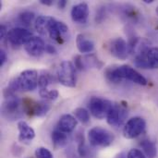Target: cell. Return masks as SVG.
<instances>
[{"label":"cell","instance_id":"cell-1","mask_svg":"<svg viewBox=\"0 0 158 158\" xmlns=\"http://www.w3.org/2000/svg\"><path fill=\"white\" fill-rule=\"evenodd\" d=\"M106 77L109 81L114 83L120 82L122 80H128L143 86L147 84V80L142 74L127 65L107 69L106 71Z\"/></svg>","mask_w":158,"mask_h":158},{"label":"cell","instance_id":"cell-2","mask_svg":"<svg viewBox=\"0 0 158 158\" xmlns=\"http://www.w3.org/2000/svg\"><path fill=\"white\" fill-rule=\"evenodd\" d=\"M39 77L36 70L27 69L14 78L8 84L7 90L13 94L17 91H33L38 86Z\"/></svg>","mask_w":158,"mask_h":158},{"label":"cell","instance_id":"cell-3","mask_svg":"<svg viewBox=\"0 0 158 158\" xmlns=\"http://www.w3.org/2000/svg\"><path fill=\"white\" fill-rule=\"evenodd\" d=\"M1 113L3 118L6 120L14 121L21 118L23 116V109L21 108V101L19 98L15 95L6 97L1 107Z\"/></svg>","mask_w":158,"mask_h":158},{"label":"cell","instance_id":"cell-4","mask_svg":"<svg viewBox=\"0 0 158 158\" xmlns=\"http://www.w3.org/2000/svg\"><path fill=\"white\" fill-rule=\"evenodd\" d=\"M88 139L92 146L106 147L112 144L115 137L109 131L100 127H94L89 131Z\"/></svg>","mask_w":158,"mask_h":158},{"label":"cell","instance_id":"cell-5","mask_svg":"<svg viewBox=\"0 0 158 158\" xmlns=\"http://www.w3.org/2000/svg\"><path fill=\"white\" fill-rule=\"evenodd\" d=\"M57 79L66 87L76 86V68L70 61L65 60L60 63L57 69Z\"/></svg>","mask_w":158,"mask_h":158},{"label":"cell","instance_id":"cell-6","mask_svg":"<svg viewBox=\"0 0 158 158\" xmlns=\"http://www.w3.org/2000/svg\"><path fill=\"white\" fill-rule=\"evenodd\" d=\"M113 107V104L102 97H92L89 102V109L91 114L97 119L107 118L109 112Z\"/></svg>","mask_w":158,"mask_h":158},{"label":"cell","instance_id":"cell-7","mask_svg":"<svg viewBox=\"0 0 158 158\" xmlns=\"http://www.w3.org/2000/svg\"><path fill=\"white\" fill-rule=\"evenodd\" d=\"M146 122L143 118L136 117L130 119L123 129V135L127 139H134L141 135L145 130Z\"/></svg>","mask_w":158,"mask_h":158},{"label":"cell","instance_id":"cell-8","mask_svg":"<svg viewBox=\"0 0 158 158\" xmlns=\"http://www.w3.org/2000/svg\"><path fill=\"white\" fill-rule=\"evenodd\" d=\"M110 54L118 59L125 60L131 54L129 44L123 38H116L110 42L109 44Z\"/></svg>","mask_w":158,"mask_h":158},{"label":"cell","instance_id":"cell-9","mask_svg":"<svg viewBox=\"0 0 158 158\" xmlns=\"http://www.w3.org/2000/svg\"><path fill=\"white\" fill-rule=\"evenodd\" d=\"M6 37L11 44L19 46V45H24L32 37V34L27 29L18 27L9 30Z\"/></svg>","mask_w":158,"mask_h":158},{"label":"cell","instance_id":"cell-10","mask_svg":"<svg viewBox=\"0 0 158 158\" xmlns=\"http://www.w3.org/2000/svg\"><path fill=\"white\" fill-rule=\"evenodd\" d=\"M128 117V110L120 105H113L107 116V123L113 127H120Z\"/></svg>","mask_w":158,"mask_h":158},{"label":"cell","instance_id":"cell-11","mask_svg":"<svg viewBox=\"0 0 158 158\" xmlns=\"http://www.w3.org/2000/svg\"><path fill=\"white\" fill-rule=\"evenodd\" d=\"M102 67L103 62L100 61L94 55L75 56V68L80 70H85L87 69H101Z\"/></svg>","mask_w":158,"mask_h":158},{"label":"cell","instance_id":"cell-12","mask_svg":"<svg viewBox=\"0 0 158 158\" xmlns=\"http://www.w3.org/2000/svg\"><path fill=\"white\" fill-rule=\"evenodd\" d=\"M45 44L44 40L37 36H32L25 44L26 52L31 56H40L45 51Z\"/></svg>","mask_w":158,"mask_h":158},{"label":"cell","instance_id":"cell-13","mask_svg":"<svg viewBox=\"0 0 158 158\" xmlns=\"http://www.w3.org/2000/svg\"><path fill=\"white\" fill-rule=\"evenodd\" d=\"M71 19L74 22L83 24L87 21L89 16V6L85 3H80L74 6L70 12Z\"/></svg>","mask_w":158,"mask_h":158},{"label":"cell","instance_id":"cell-14","mask_svg":"<svg viewBox=\"0 0 158 158\" xmlns=\"http://www.w3.org/2000/svg\"><path fill=\"white\" fill-rule=\"evenodd\" d=\"M69 31V27L61 21H57L55 19L53 22L50 30H49V36L51 39L56 41L57 43H62V38L63 35L66 34Z\"/></svg>","mask_w":158,"mask_h":158},{"label":"cell","instance_id":"cell-15","mask_svg":"<svg viewBox=\"0 0 158 158\" xmlns=\"http://www.w3.org/2000/svg\"><path fill=\"white\" fill-rule=\"evenodd\" d=\"M19 129V141L21 143H30L35 137V131L25 121H19L18 123Z\"/></svg>","mask_w":158,"mask_h":158},{"label":"cell","instance_id":"cell-16","mask_svg":"<svg viewBox=\"0 0 158 158\" xmlns=\"http://www.w3.org/2000/svg\"><path fill=\"white\" fill-rule=\"evenodd\" d=\"M77 126V119L71 115H63L57 123V130L64 133L72 132Z\"/></svg>","mask_w":158,"mask_h":158},{"label":"cell","instance_id":"cell-17","mask_svg":"<svg viewBox=\"0 0 158 158\" xmlns=\"http://www.w3.org/2000/svg\"><path fill=\"white\" fill-rule=\"evenodd\" d=\"M54 21L55 19L50 16H39L35 20V29L40 34L46 35Z\"/></svg>","mask_w":158,"mask_h":158},{"label":"cell","instance_id":"cell-18","mask_svg":"<svg viewBox=\"0 0 158 158\" xmlns=\"http://www.w3.org/2000/svg\"><path fill=\"white\" fill-rule=\"evenodd\" d=\"M76 44L78 50L82 54H90L94 50V43L83 34H79L77 36Z\"/></svg>","mask_w":158,"mask_h":158},{"label":"cell","instance_id":"cell-19","mask_svg":"<svg viewBox=\"0 0 158 158\" xmlns=\"http://www.w3.org/2000/svg\"><path fill=\"white\" fill-rule=\"evenodd\" d=\"M68 136L66 133L56 130L52 133V143L55 148H61L68 144Z\"/></svg>","mask_w":158,"mask_h":158},{"label":"cell","instance_id":"cell-20","mask_svg":"<svg viewBox=\"0 0 158 158\" xmlns=\"http://www.w3.org/2000/svg\"><path fill=\"white\" fill-rule=\"evenodd\" d=\"M51 108H52V105L48 101H41V102L35 103L33 115L37 117H44L50 111Z\"/></svg>","mask_w":158,"mask_h":158},{"label":"cell","instance_id":"cell-21","mask_svg":"<svg viewBox=\"0 0 158 158\" xmlns=\"http://www.w3.org/2000/svg\"><path fill=\"white\" fill-rule=\"evenodd\" d=\"M140 145L147 157L155 158L156 156L157 149H156V145L154 142L149 141V140H144L141 143Z\"/></svg>","mask_w":158,"mask_h":158},{"label":"cell","instance_id":"cell-22","mask_svg":"<svg viewBox=\"0 0 158 158\" xmlns=\"http://www.w3.org/2000/svg\"><path fill=\"white\" fill-rule=\"evenodd\" d=\"M146 60L149 69L158 68V48L152 47L148 50L146 54Z\"/></svg>","mask_w":158,"mask_h":158},{"label":"cell","instance_id":"cell-23","mask_svg":"<svg viewBox=\"0 0 158 158\" xmlns=\"http://www.w3.org/2000/svg\"><path fill=\"white\" fill-rule=\"evenodd\" d=\"M123 16L131 21H138L141 15L137 11L136 7L131 6H126L125 8H123Z\"/></svg>","mask_w":158,"mask_h":158},{"label":"cell","instance_id":"cell-24","mask_svg":"<svg viewBox=\"0 0 158 158\" xmlns=\"http://www.w3.org/2000/svg\"><path fill=\"white\" fill-rule=\"evenodd\" d=\"M74 114L77 119H79L82 124H87L90 121L89 112L82 107H78L74 110Z\"/></svg>","mask_w":158,"mask_h":158},{"label":"cell","instance_id":"cell-25","mask_svg":"<svg viewBox=\"0 0 158 158\" xmlns=\"http://www.w3.org/2000/svg\"><path fill=\"white\" fill-rule=\"evenodd\" d=\"M34 19V13L31 11H24L19 15V21L23 26H30Z\"/></svg>","mask_w":158,"mask_h":158},{"label":"cell","instance_id":"cell-26","mask_svg":"<svg viewBox=\"0 0 158 158\" xmlns=\"http://www.w3.org/2000/svg\"><path fill=\"white\" fill-rule=\"evenodd\" d=\"M40 95L44 98L45 100L54 101L58 97V92L56 90H48V89H43L40 90Z\"/></svg>","mask_w":158,"mask_h":158},{"label":"cell","instance_id":"cell-27","mask_svg":"<svg viewBox=\"0 0 158 158\" xmlns=\"http://www.w3.org/2000/svg\"><path fill=\"white\" fill-rule=\"evenodd\" d=\"M52 78L49 74L47 73H43L39 76V81H38V86L40 87V90L43 89H47V86L51 83Z\"/></svg>","mask_w":158,"mask_h":158},{"label":"cell","instance_id":"cell-28","mask_svg":"<svg viewBox=\"0 0 158 158\" xmlns=\"http://www.w3.org/2000/svg\"><path fill=\"white\" fill-rule=\"evenodd\" d=\"M35 156L36 158H54L52 153L44 147L37 148L35 150Z\"/></svg>","mask_w":158,"mask_h":158},{"label":"cell","instance_id":"cell-29","mask_svg":"<svg viewBox=\"0 0 158 158\" xmlns=\"http://www.w3.org/2000/svg\"><path fill=\"white\" fill-rule=\"evenodd\" d=\"M127 158H146V156L143 155V153H142V151L138 149H131L128 153Z\"/></svg>","mask_w":158,"mask_h":158},{"label":"cell","instance_id":"cell-30","mask_svg":"<svg viewBox=\"0 0 158 158\" xmlns=\"http://www.w3.org/2000/svg\"><path fill=\"white\" fill-rule=\"evenodd\" d=\"M6 59H7L6 53L4 50H1V51H0V66H1V67L6 63Z\"/></svg>","mask_w":158,"mask_h":158},{"label":"cell","instance_id":"cell-31","mask_svg":"<svg viewBox=\"0 0 158 158\" xmlns=\"http://www.w3.org/2000/svg\"><path fill=\"white\" fill-rule=\"evenodd\" d=\"M45 52L50 54V55H55L56 53V49L52 45V44H46L45 45Z\"/></svg>","mask_w":158,"mask_h":158},{"label":"cell","instance_id":"cell-32","mask_svg":"<svg viewBox=\"0 0 158 158\" xmlns=\"http://www.w3.org/2000/svg\"><path fill=\"white\" fill-rule=\"evenodd\" d=\"M7 32H8V31H6V26L1 25V26H0V37H1V39H4L5 36H7Z\"/></svg>","mask_w":158,"mask_h":158},{"label":"cell","instance_id":"cell-33","mask_svg":"<svg viewBox=\"0 0 158 158\" xmlns=\"http://www.w3.org/2000/svg\"><path fill=\"white\" fill-rule=\"evenodd\" d=\"M67 3H68V2H67L66 0H60V1H58V2H57L58 7H59V8H61V9H63V8L66 6Z\"/></svg>","mask_w":158,"mask_h":158},{"label":"cell","instance_id":"cell-34","mask_svg":"<svg viewBox=\"0 0 158 158\" xmlns=\"http://www.w3.org/2000/svg\"><path fill=\"white\" fill-rule=\"evenodd\" d=\"M40 3L43 5H45V6H51L54 3V1L53 0H41Z\"/></svg>","mask_w":158,"mask_h":158},{"label":"cell","instance_id":"cell-35","mask_svg":"<svg viewBox=\"0 0 158 158\" xmlns=\"http://www.w3.org/2000/svg\"><path fill=\"white\" fill-rule=\"evenodd\" d=\"M115 158H127V156L124 153H120V154H118Z\"/></svg>","mask_w":158,"mask_h":158},{"label":"cell","instance_id":"cell-36","mask_svg":"<svg viewBox=\"0 0 158 158\" xmlns=\"http://www.w3.org/2000/svg\"><path fill=\"white\" fill-rule=\"evenodd\" d=\"M143 2L144 3H147V4H151V3L154 2V0H143Z\"/></svg>","mask_w":158,"mask_h":158},{"label":"cell","instance_id":"cell-37","mask_svg":"<svg viewBox=\"0 0 158 158\" xmlns=\"http://www.w3.org/2000/svg\"><path fill=\"white\" fill-rule=\"evenodd\" d=\"M156 13H157V15H158V7H157V8H156ZM156 29H157V30H158V26H157V27H156Z\"/></svg>","mask_w":158,"mask_h":158}]
</instances>
